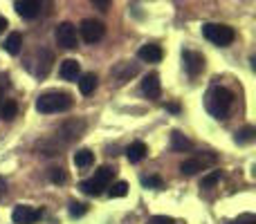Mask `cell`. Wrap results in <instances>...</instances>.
Returning <instances> with one entry per match:
<instances>
[{
    "label": "cell",
    "instance_id": "24",
    "mask_svg": "<svg viewBox=\"0 0 256 224\" xmlns=\"http://www.w3.org/2000/svg\"><path fill=\"white\" fill-rule=\"evenodd\" d=\"M126 193H128V182H115V184L108 189L110 198H126Z\"/></svg>",
    "mask_w": 256,
    "mask_h": 224
},
{
    "label": "cell",
    "instance_id": "13",
    "mask_svg": "<svg viewBox=\"0 0 256 224\" xmlns=\"http://www.w3.org/2000/svg\"><path fill=\"white\" fill-rule=\"evenodd\" d=\"M137 56H140L144 63H160L162 61V56H164V52H162L160 45L148 43V45H142L140 52H137Z\"/></svg>",
    "mask_w": 256,
    "mask_h": 224
},
{
    "label": "cell",
    "instance_id": "9",
    "mask_svg": "<svg viewBox=\"0 0 256 224\" xmlns=\"http://www.w3.org/2000/svg\"><path fill=\"white\" fill-rule=\"evenodd\" d=\"M40 2L43 0H16V13L18 16H22V18H27V20H32V18H36L38 16V11H40Z\"/></svg>",
    "mask_w": 256,
    "mask_h": 224
},
{
    "label": "cell",
    "instance_id": "16",
    "mask_svg": "<svg viewBox=\"0 0 256 224\" xmlns=\"http://www.w3.org/2000/svg\"><path fill=\"white\" fill-rule=\"evenodd\" d=\"M20 47H22V36L18 34V31H12V34L7 36V40H4L2 49L7 54H12V56H16V54H20Z\"/></svg>",
    "mask_w": 256,
    "mask_h": 224
},
{
    "label": "cell",
    "instance_id": "28",
    "mask_svg": "<svg viewBox=\"0 0 256 224\" xmlns=\"http://www.w3.org/2000/svg\"><path fill=\"white\" fill-rule=\"evenodd\" d=\"M142 184L146 186V189H162V180L160 177H142Z\"/></svg>",
    "mask_w": 256,
    "mask_h": 224
},
{
    "label": "cell",
    "instance_id": "14",
    "mask_svg": "<svg viewBox=\"0 0 256 224\" xmlns=\"http://www.w3.org/2000/svg\"><path fill=\"white\" fill-rule=\"evenodd\" d=\"M146 155H148V148H146L144 141H135V144H130L126 148V157H128V162H130V164L142 162Z\"/></svg>",
    "mask_w": 256,
    "mask_h": 224
},
{
    "label": "cell",
    "instance_id": "32",
    "mask_svg": "<svg viewBox=\"0 0 256 224\" xmlns=\"http://www.w3.org/2000/svg\"><path fill=\"white\" fill-rule=\"evenodd\" d=\"M4 191H7V182H4L2 177H0V198L4 195Z\"/></svg>",
    "mask_w": 256,
    "mask_h": 224
},
{
    "label": "cell",
    "instance_id": "10",
    "mask_svg": "<svg viewBox=\"0 0 256 224\" xmlns=\"http://www.w3.org/2000/svg\"><path fill=\"white\" fill-rule=\"evenodd\" d=\"M137 72H140V65H137V63L124 61V63H120V65L112 70V76H115V81L122 85V83H126V81H130L132 76L137 74Z\"/></svg>",
    "mask_w": 256,
    "mask_h": 224
},
{
    "label": "cell",
    "instance_id": "7",
    "mask_svg": "<svg viewBox=\"0 0 256 224\" xmlns=\"http://www.w3.org/2000/svg\"><path fill=\"white\" fill-rule=\"evenodd\" d=\"M84 128H86L84 121H68V123H63V126L56 130V141L61 139V144H70L72 139L81 137Z\"/></svg>",
    "mask_w": 256,
    "mask_h": 224
},
{
    "label": "cell",
    "instance_id": "5",
    "mask_svg": "<svg viewBox=\"0 0 256 224\" xmlns=\"http://www.w3.org/2000/svg\"><path fill=\"white\" fill-rule=\"evenodd\" d=\"M54 36H56V43L61 45L63 49H76V45H79V38H76V27L72 25V22H61V25L56 27V31H54Z\"/></svg>",
    "mask_w": 256,
    "mask_h": 224
},
{
    "label": "cell",
    "instance_id": "1",
    "mask_svg": "<svg viewBox=\"0 0 256 224\" xmlns=\"http://www.w3.org/2000/svg\"><path fill=\"white\" fill-rule=\"evenodd\" d=\"M232 103H234V94H232V90L222 88V85H214L204 97V108L214 119H225Z\"/></svg>",
    "mask_w": 256,
    "mask_h": 224
},
{
    "label": "cell",
    "instance_id": "33",
    "mask_svg": "<svg viewBox=\"0 0 256 224\" xmlns=\"http://www.w3.org/2000/svg\"><path fill=\"white\" fill-rule=\"evenodd\" d=\"M230 224H254L252 218H245V220H236V222H230Z\"/></svg>",
    "mask_w": 256,
    "mask_h": 224
},
{
    "label": "cell",
    "instance_id": "18",
    "mask_svg": "<svg viewBox=\"0 0 256 224\" xmlns=\"http://www.w3.org/2000/svg\"><path fill=\"white\" fill-rule=\"evenodd\" d=\"M112 177H115V168H110V166H102L97 173H94V180H97L104 189H108V186H110Z\"/></svg>",
    "mask_w": 256,
    "mask_h": 224
},
{
    "label": "cell",
    "instance_id": "35",
    "mask_svg": "<svg viewBox=\"0 0 256 224\" xmlns=\"http://www.w3.org/2000/svg\"><path fill=\"white\" fill-rule=\"evenodd\" d=\"M0 103H2V83H0Z\"/></svg>",
    "mask_w": 256,
    "mask_h": 224
},
{
    "label": "cell",
    "instance_id": "26",
    "mask_svg": "<svg viewBox=\"0 0 256 224\" xmlns=\"http://www.w3.org/2000/svg\"><path fill=\"white\" fill-rule=\"evenodd\" d=\"M50 180H52L54 184H66L68 173L63 171V168H50Z\"/></svg>",
    "mask_w": 256,
    "mask_h": 224
},
{
    "label": "cell",
    "instance_id": "30",
    "mask_svg": "<svg viewBox=\"0 0 256 224\" xmlns=\"http://www.w3.org/2000/svg\"><path fill=\"white\" fill-rule=\"evenodd\" d=\"M150 224H176V222L166 216H155V218H150Z\"/></svg>",
    "mask_w": 256,
    "mask_h": 224
},
{
    "label": "cell",
    "instance_id": "15",
    "mask_svg": "<svg viewBox=\"0 0 256 224\" xmlns=\"http://www.w3.org/2000/svg\"><path fill=\"white\" fill-rule=\"evenodd\" d=\"M94 88H97V74L94 72H86V74L79 76V92L84 97H90L94 92Z\"/></svg>",
    "mask_w": 256,
    "mask_h": 224
},
{
    "label": "cell",
    "instance_id": "34",
    "mask_svg": "<svg viewBox=\"0 0 256 224\" xmlns=\"http://www.w3.org/2000/svg\"><path fill=\"white\" fill-rule=\"evenodd\" d=\"M166 110H171V112H180V106H178V103H168Z\"/></svg>",
    "mask_w": 256,
    "mask_h": 224
},
{
    "label": "cell",
    "instance_id": "6",
    "mask_svg": "<svg viewBox=\"0 0 256 224\" xmlns=\"http://www.w3.org/2000/svg\"><path fill=\"white\" fill-rule=\"evenodd\" d=\"M40 216H43L40 209L27 207V204H18L12 213V220H14V224H34L40 220Z\"/></svg>",
    "mask_w": 256,
    "mask_h": 224
},
{
    "label": "cell",
    "instance_id": "4",
    "mask_svg": "<svg viewBox=\"0 0 256 224\" xmlns=\"http://www.w3.org/2000/svg\"><path fill=\"white\" fill-rule=\"evenodd\" d=\"M79 31H81V36H84L86 43L94 45V43H99V40L104 38V34H106V27H104L102 20H94V18H86V20L81 22Z\"/></svg>",
    "mask_w": 256,
    "mask_h": 224
},
{
    "label": "cell",
    "instance_id": "31",
    "mask_svg": "<svg viewBox=\"0 0 256 224\" xmlns=\"http://www.w3.org/2000/svg\"><path fill=\"white\" fill-rule=\"evenodd\" d=\"M4 29H7V18H4V16H0V34H2Z\"/></svg>",
    "mask_w": 256,
    "mask_h": 224
},
{
    "label": "cell",
    "instance_id": "8",
    "mask_svg": "<svg viewBox=\"0 0 256 224\" xmlns=\"http://www.w3.org/2000/svg\"><path fill=\"white\" fill-rule=\"evenodd\" d=\"M182 61H184V70L189 72V76H198L204 67V56L198 52H191V49L182 52Z\"/></svg>",
    "mask_w": 256,
    "mask_h": 224
},
{
    "label": "cell",
    "instance_id": "17",
    "mask_svg": "<svg viewBox=\"0 0 256 224\" xmlns=\"http://www.w3.org/2000/svg\"><path fill=\"white\" fill-rule=\"evenodd\" d=\"M72 162H74V166H76V168H81V171H86V168H90V166H92V162H94V155L90 153L88 148H81V150H76V153H74V157H72Z\"/></svg>",
    "mask_w": 256,
    "mask_h": 224
},
{
    "label": "cell",
    "instance_id": "2",
    "mask_svg": "<svg viewBox=\"0 0 256 224\" xmlns=\"http://www.w3.org/2000/svg\"><path fill=\"white\" fill-rule=\"evenodd\" d=\"M70 108H72V97L68 92H58V90L40 94L38 101H36V110L40 114L66 112V110H70Z\"/></svg>",
    "mask_w": 256,
    "mask_h": 224
},
{
    "label": "cell",
    "instance_id": "25",
    "mask_svg": "<svg viewBox=\"0 0 256 224\" xmlns=\"http://www.w3.org/2000/svg\"><path fill=\"white\" fill-rule=\"evenodd\" d=\"M218 182H220V171H212L209 175L202 177V182H200V189H212V186H216Z\"/></svg>",
    "mask_w": 256,
    "mask_h": 224
},
{
    "label": "cell",
    "instance_id": "21",
    "mask_svg": "<svg viewBox=\"0 0 256 224\" xmlns=\"http://www.w3.org/2000/svg\"><path fill=\"white\" fill-rule=\"evenodd\" d=\"M79 189L84 191L86 195H94V198L104 193V186L99 184V182L94 180V177H92V180H84V182H81V184H79Z\"/></svg>",
    "mask_w": 256,
    "mask_h": 224
},
{
    "label": "cell",
    "instance_id": "29",
    "mask_svg": "<svg viewBox=\"0 0 256 224\" xmlns=\"http://www.w3.org/2000/svg\"><path fill=\"white\" fill-rule=\"evenodd\" d=\"M90 2H92L97 9H102V11H108V7H110L112 0H90Z\"/></svg>",
    "mask_w": 256,
    "mask_h": 224
},
{
    "label": "cell",
    "instance_id": "27",
    "mask_svg": "<svg viewBox=\"0 0 256 224\" xmlns=\"http://www.w3.org/2000/svg\"><path fill=\"white\" fill-rule=\"evenodd\" d=\"M86 211H88V207H86L84 202H70V209H68V213H70L72 218H81V216H86Z\"/></svg>",
    "mask_w": 256,
    "mask_h": 224
},
{
    "label": "cell",
    "instance_id": "12",
    "mask_svg": "<svg viewBox=\"0 0 256 224\" xmlns=\"http://www.w3.org/2000/svg\"><path fill=\"white\" fill-rule=\"evenodd\" d=\"M58 76H61L63 81H79V76H81L79 61H74V58H66V61L61 63V67H58Z\"/></svg>",
    "mask_w": 256,
    "mask_h": 224
},
{
    "label": "cell",
    "instance_id": "3",
    "mask_svg": "<svg viewBox=\"0 0 256 224\" xmlns=\"http://www.w3.org/2000/svg\"><path fill=\"white\" fill-rule=\"evenodd\" d=\"M202 36L209 43L218 45V47H227L234 43L236 34L230 25H218V22H204L202 25Z\"/></svg>",
    "mask_w": 256,
    "mask_h": 224
},
{
    "label": "cell",
    "instance_id": "22",
    "mask_svg": "<svg viewBox=\"0 0 256 224\" xmlns=\"http://www.w3.org/2000/svg\"><path fill=\"white\" fill-rule=\"evenodd\" d=\"M198 171H202V164H200V159H184V162L180 164V173L186 177L196 175Z\"/></svg>",
    "mask_w": 256,
    "mask_h": 224
},
{
    "label": "cell",
    "instance_id": "20",
    "mask_svg": "<svg viewBox=\"0 0 256 224\" xmlns=\"http://www.w3.org/2000/svg\"><path fill=\"white\" fill-rule=\"evenodd\" d=\"M16 114H18V103L16 101L9 99V101L0 103V119H2V121H12Z\"/></svg>",
    "mask_w": 256,
    "mask_h": 224
},
{
    "label": "cell",
    "instance_id": "19",
    "mask_svg": "<svg viewBox=\"0 0 256 224\" xmlns=\"http://www.w3.org/2000/svg\"><path fill=\"white\" fill-rule=\"evenodd\" d=\"M189 146H191V141L186 139L182 132H178V130L171 132V148H173V150H178V153H184Z\"/></svg>",
    "mask_w": 256,
    "mask_h": 224
},
{
    "label": "cell",
    "instance_id": "23",
    "mask_svg": "<svg viewBox=\"0 0 256 224\" xmlns=\"http://www.w3.org/2000/svg\"><path fill=\"white\" fill-rule=\"evenodd\" d=\"M236 144H240V146H245V144H252V141L256 139V128L254 126H248V128H243V130H238L236 132Z\"/></svg>",
    "mask_w": 256,
    "mask_h": 224
},
{
    "label": "cell",
    "instance_id": "11",
    "mask_svg": "<svg viewBox=\"0 0 256 224\" xmlns=\"http://www.w3.org/2000/svg\"><path fill=\"white\" fill-rule=\"evenodd\" d=\"M142 92H144L148 99H160L162 85H160V76L155 74V72H150V74L144 76V81H142Z\"/></svg>",
    "mask_w": 256,
    "mask_h": 224
}]
</instances>
